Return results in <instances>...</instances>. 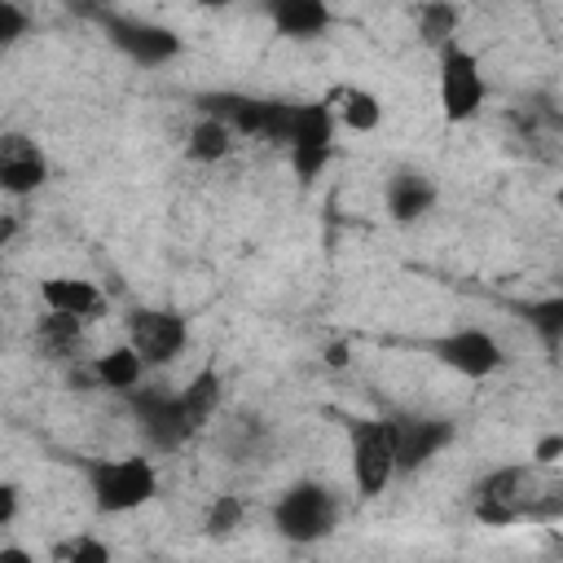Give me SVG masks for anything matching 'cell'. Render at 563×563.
Segmentation results:
<instances>
[{
  "instance_id": "1",
  "label": "cell",
  "mask_w": 563,
  "mask_h": 563,
  "mask_svg": "<svg viewBox=\"0 0 563 563\" xmlns=\"http://www.w3.org/2000/svg\"><path fill=\"white\" fill-rule=\"evenodd\" d=\"M479 523H523V519H563V475L541 466H506L488 475L475 493Z\"/></svg>"
},
{
  "instance_id": "2",
  "label": "cell",
  "mask_w": 563,
  "mask_h": 563,
  "mask_svg": "<svg viewBox=\"0 0 563 563\" xmlns=\"http://www.w3.org/2000/svg\"><path fill=\"white\" fill-rule=\"evenodd\" d=\"M88 493L97 515H128L145 506L158 493V471L150 457H114V462H88Z\"/></svg>"
},
{
  "instance_id": "3",
  "label": "cell",
  "mask_w": 563,
  "mask_h": 563,
  "mask_svg": "<svg viewBox=\"0 0 563 563\" xmlns=\"http://www.w3.org/2000/svg\"><path fill=\"white\" fill-rule=\"evenodd\" d=\"M334 523H339V501H334V493H330L325 484H317V479L290 484V488L277 497V506H273V528H277V537H286V541H295V545H312V541L330 537Z\"/></svg>"
},
{
  "instance_id": "4",
  "label": "cell",
  "mask_w": 563,
  "mask_h": 563,
  "mask_svg": "<svg viewBox=\"0 0 563 563\" xmlns=\"http://www.w3.org/2000/svg\"><path fill=\"white\" fill-rule=\"evenodd\" d=\"M400 475L396 418H365L352 427V484L361 497H378Z\"/></svg>"
},
{
  "instance_id": "5",
  "label": "cell",
  "mask_w": 563,
  "mask_h": 563,
  "mask_svg": "<svg viewBox=\"0 0 563 563\" xmlns=\"http://www.w3.org/2000/svg\"><path fill=\"white\" fill-rule=\"evenodd\" d=\"M132 396V413H136V427L141 435L163 449V453H176L194 431H202L185 405L180 391H163V387H141V391H128Z\"/></svg>"
},
{
  "instance_id": "6",
  "label": "cell",
  "mask_w": 563,
  "mask_h": 563,
  "mask_svg": "<svg viewBox=\"0 0 563 563\" xmlns=\"http://www.w3.org/2000/svg\"><path fill=\"white\" fill-rule=\"evenodd\" d=\"M484 75H479V57L471 48H462L457 40L440 48V114L449 123H466L479 114L484 106Z\"/></svg>"
},
{
  "instance_id": "7",
  "label": "cell",
  "mask_w": 563,
  "mask_h": 563,
  "mask_svg": "<svg viewBox=\"0 0 563 563\" xmlns=\"http://www.w3.org/2000/svg\"><path fill=\"white\" fill-rule=\"evenodd\" d=\"M330 141H334V110L325 101H308V106L290 110L286 150H290V167L299 180L321 176V167L330 158Z\"/></svg>"
},
{
  "instance_id": "8",
  "label": "cell",
  "mask_w": 563,
  "mask_h": 563,
  "mask_svg": "<svg viewBox=\"0 0 563 563\" xmlns=\"http://www.w3.org/2000/svg\"><path fill=\"white\" fill-rule=\"evenodd\" d=\"M123 330H128V343L141 352L145 365H167L189 343L185 317L180 312H167V308H132L123 317Z\"/></svg>"
},
{
  "instance_id": "9",
  "label": "cell",
  "mask_w": 563,
  "mask_h": 563,
  "mask_svg": "<svg viewBox=\"0 0 563 563\" xmlns=\"http://www.w3.org/2000/svg\"><path fill=\"white\" fill-rule=\"evenodd\" d=\"M431 352H435L440 365H449L462 378H488L506 361L501 343L488 330H453V334H440V339H431Z\"/></svg>"
},
{
  "instance_id": "10",
  "label": "cell",
  "mask_w": 563,
  "mask_h": 563,
  "mask_svg": "<svg viewBox=\"0 0 563 563\" xmlns=\"http://www.w3.org/2000/svg\"><path fill=\"white\" fill-rule=\"evenodd\" d=\"M101 26H106L110 44L123 48V53H128L132 62H141V66H163V62H172V57L180 53V35L167 31V26H158V22H141V18L106 13Z\"/></svg>"
},
{
  "instance_id": "11",
  "label": "cell",
  "mask_w": 563,
  "mask_h": 563,
  "mask_svg": "<svg viewBox=\"0 0 563 563\" xmlns=\"http://www.w3.org/2000/svg\"><path fill=\"white\" fill-rule=\"evenodd\" d=\"M44 180H48V158H44V150H40L31 136H22V132L0 136V185H4V194L26 198V194H35Z\"/></svg>"
},
{
  "instance_id": "12",
  "label": "cell",
  "mask_w": 563,
  "mask_h": 563,
  "mask_svg": "<svg viewBox=\"0 0 563 563\" xmlns=\"http://www.w3.org/2000/svg\"><path fill=\"white\" fill-rule=\"evenodd\" d=\"M457 435L453 422L444 418H396V462L400 471H418L427 466L440 449H449Z\"/></svg>"
},
{
  "instance_id": "13",
  "label": "cell",
  "mask_w": 563,
  "mask_h": 563,
  "mask_svg": "<svg viewBox=\"0 0 563 563\" xmlns=\"http://www.w3.org/2000/svg\"><path fill=\"white\" fill-rule=\"evenodd\" d=\"M435 207V185L422 176V172H396L391 180H387V211H391V220L396 224H413V220H422L427 211Z\"/></svg>"
},
{
  "instance_id": "14",
  "label": "cell",
  "mask_w": 563,
  "mask_h": 563,
  "mask_svg": "<svg viewBox=\"0 0 563 563\" xmlns=\"http://www.w3.org/2000/svg\"><path fill=\"white\" fill-rule=\"evenodd\" d=\"M40 299L48 312H62V317H92L101 308V290L84 277H44L40 282Z\"/></svg>"
},
{
  "instance_id": "15",
  "label": "cell",
  "mask_w": 563,
  "mask_h": 563,
  "mask_svg": "<svg viewBox=\"0 0 563 563\" xmlns=\"http://www.w3.org/2000/svg\"><path fill=\"white\" fill-rule=\"evenodd\" d=\"M268 18L290 40H312L330 26V9L321 0H277V4H268Z\"/></svg>"
},
{
  "instance_id": "16",
  "label": "cell",
  "mask_w": 563,
  "mask_h": 563,
  "mask_svg": "<svg viewBox=\"0 0 563 563\" xmlns=\"http://www.w3.org/2000/svg\"><path fill=\"white\" fill-rule=\"evenodd\" d=\"M145 369L150 365L141 361V352L132 343H119V347H110V352H101L92 361V378L101 387H110V391H136V383H141Z\"/></svg>"
},
{
  "instance_id": "17",
  "label": "cell",
  "mask_w": 563,
  "mask_h": 563,
  "mask_svg": "<svg viewBox=\"0 0 563 563\" xmlns=\"http://www.w3.org/2000/svg\"><path fill=\"white\" fill-rule=\"evenodd\" d=\"M189 158L194 163H220L229 150H233V128L224 123V119H211V114H202L194 128H189Z\"/></svg>"
},
{
  "instance_id": "18",
  "label": "cell",
  "mask_w": 563,
  "mask_h": 563,
  "mask_svg": "<svg viewBox=\"0 0 563 563\" xmlns=\"http://www.w3.org/2000/svg\"><path fill=\"white\" fill-rule=\"evenodd\" d=\"M79 334H84V321L79 317H62V312H48L35 325V343L44 347V356H70L79 347Z\"/></svg>"
},
{
  "instance_id": "19",
  "label": "cell",
  "mask_w": 563,
  "mask_h": 563,
  "mask_svg": "<svg viewBox=\"0 0 563 563\" xmlns=\"http://www.w3.org/2000/svg\"><path fill=\"white\" fill-rule=\"evenodd\" d=\"M523 321L537 330V339L545 347H559L563 343V295H545V299L523 303Z\"/></svg>"
},
{
  "instance_id": "20",
  "label": "cell",
  "mask_w": 563,
  "mask_h": 563,
  "mask_svg": "<svg viewBox=\"0 0 563 563\" xmlns=\"http://www.w3.org/2000/svg\"><path fill=\"white\" fill-rule=\"evenodd\" d=\"M339 119L352 128V132H374L383 123V101L369 92V88H347L343 92V106H339Z\"/></svg>"
},
{
  "instance_id": "21",
  "label": "cell",
  "mask_w": 563,
  "mask_h": 563,
  "mask_svg": "<svg viewBox=\"0 0 563 563\" xmlns=\"http://www.w3.org/2000/svg\"><path fill=\"white\" fill-rule=\"evenodd\" d=\"M180 396H185V405H189L194 422H198V427H207V422H211V413H216V405H220V374H216V369L194 374V383H189Z\"/></svg>"
},
{
  "instance_id": "22",
  "label": "cell",
  "mask_w": 563,
  "mask_h": 563,
  "mask_svg": "<svg viewBox=\"0 0 563 563\" xmlns=\"http://www.w3.org/2000/svg\"><path fill=\"white\" fill-rule=\"evenodd\" d=\"M242 519H246V501H242L238 493H220V497L207 506V515H202V532H207V537H229V532L242 528Z\"/></svg>"
},
{
  "instance_id": "23",
  "label": "cell",
  "mask_w": 563,
  "mask_h": 563,
  "mask_svg": "<svg viewBox=\"0 0 563 563\" xmlns=\"http://www.w3.org/2000/svg\"><path fill=\"white\" fill-rule=\"evenodd\" d=\"M457 9L453 4H422V13H418V35L427 40V44H435V48H444V44H453V35H457Z\"/></svg>"
},
{
  "instance_id": "24",
  "label": "cell",
  "mask_w": 563,
  "mask_h": 563,
  "mask_svg": "<svg viewBox=\"0 0 563 563\" xmlns=\"http://www.w3.org/2000/svg\"><path fill=\"white\" fill-rule=\"evenodd\" d=\"M57 559H66V563H114V550L106 545V541H97V537H75V541H66L62 550H57Z\"/></svg>"
},
{
  "instance_id": "25",
  "label": "cell",
  "mask_w": 563,
  "mask_h": 563,
  "mask_svg": "<svg viewBox=\"0 0 563 563\" xmlns=\"http://www.w3.org/2000/svg\"><path fill=\"white\" fill-rule=\"evenodd\" d=\"M18 35H26V13L13 0H0V44H13Z\"/></svg>"
},
{
  "instance_id": "26",
  "label": "cell",
  "mask_w": 563,
  "mask_h": 563,
  "mask_svg": "<svg viewBox=\"0 0 563 563\" xmlns=\"http://www.w3.org/2000/svg\"><path fill=\"white\" fill-rule=\"evenodd\" d=\"M18 515V484H4L0 488V528H9Z\"/></svg>"
},
{
  "instance_id": "27",
  "label": "cell",
  "mask_w": 563,
  "mask_h": 563,
  "mask_svg": "<svg viewBox=\"0 0 563 563\" xmlns=\"http://www.w3.org/2000/svg\"><path fill=\"white\" fill-rule=\"evenodd\" d=\"M0 563H35V554H26L22 545H4L0 550Z\"/></svg>"
},
{
  "instance_id": "28",
  "label": "cell",
  "mask_w": 563,
  "mask_h": 563,
  "mask_svg": "<svg viewBox=\"0 0 563 563\" xmlns=\"http://www.w3.org/2000/svg\"><path fill=\"white\" fill-rule=\"evenodd\" d=\"M325 361H330V365H343V361H347V356H343V343H334V347H330V356H325Z\"/></svg>"
},
{
  "instance_id": "29",
  "label": "cell",
  "mask_w": 563,
  "mask_h": 563,
  "mask_svg": "<svg viewBox=\"0 0 563 563\" xmlns=\"http://www.w3.org/2000/svg\"><path fill=\"white\" fill-rule=\"evenodd\" d=\"M559 207H563V189H559Z\"/></svg>"
}]
</instances>
